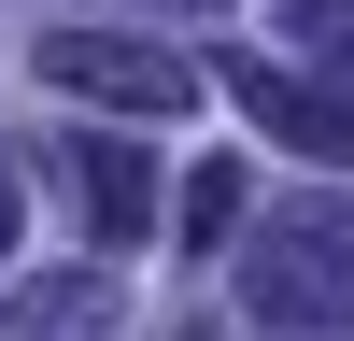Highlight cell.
Instances as JSON below:
<instances>
[{"mask_svg": "<svg viewBox=\"0 0 354 341\" xmlns=\"http://www.w3.org/2000/svg\"><path fill=\"white\" fill-rule=\"evenodd\" d=\"M227 227H241V170H227V157H213V170H198V185H185V242H198V256H213V242H227Z\"/></svg>", "mask_w": 354, "mask_h": 341, "instance_id": "cell-7", "label": "cell"}, {"mask_svg": "<svg viewBox=\"0 0 354 341\" xmlns=\"http://www.w3.org/2000/svg\"><path fill=\"white\" fill-rule=\"evenodd\" d=\"M113 327V256H85V270H43L0 299V341H100Z\"/></svg>", "mask_w": 354, "mask_h": 341, "instance_id": "cell-5", "label": "cell"}, {"mask_svg": "<svg viewBox=\"0 0 354 341\" xmlns=\"http://www.w3.org/2000/svg\"><path fill=\"white\" fill-rule=\"evenodd\" d=\"M241 299L270 313L283 341H354V199H298V213L255 227Z\"/></svg>", "mask_w": 354, "mask_h": 341, "instance_id": "cell-1", "label": "cell"}, {"mask_svg": "<svg viewBox=\"0 0 354 341\" xmlns=\"http://www.w3.org/2000/svg\"><path fill=\"white\" fill-rule=\"evenodd\" d=\"M283 43L312 57V85H340V100H354V0H283Z\"/></svg>", "mask_w": 354, "mask_h": 341, "instance_id": "cell-6", "label": "cell"}, {"mask_svg": "<svg viewBox=\"0 0 354 341\" xmlns=\"http://www.w3.org/2000/svg\"><path fill=\"white\" fill-rule=\"evenodd\" d=\"M0 256H15V142H0Z\"/></svg>", "mask_w": 354, "mask_h": 341, "instance_id": "cell-8", "label": "cell"}, {"mask_svg": "<svg viewBox=\"0 0 354 341\" xmlns=\"http://www.w3.org/2000/svg\"><path fill=\"white\" fill-rule=\"evenodd\" d=\"M227 100H241L255 128L283 142V157H326V170H354V100H340V85L283 71V57H227Z\"/></svg>", "mask_w": 354, "mask_h": 341, "instance_id": "cell-3", "label": "cell"}, {"mask_svg": "<svg viewBox=\"0 0 354 341\" xmlns=\"http://www.w3.org/2000/svg\"><path fill=\"white\" fill-rule=\"evenodd\" d=\"M43 85H71L85 114H198V71L170 43H113V28H43Z\"/></svg>", "mask_w": 354, "mask_h": 341, "instance_id": "cell-2", "label": "cell"}, {"mask_svg": "<svg viewBox=\"0 0 354 341\" xmlns=\"http://www.w3.org/2000/svg\"><path fill=\"white\" fill-rule=\"evenodd\" d=\"M170 15H198V0H170Z\"/></svg>", "mask_w": 354, "mask_h": 341, "instance_id": "cell-9", "label": "cell"}, {"mask_svg": "<svg viewBox=\"0 0 354 341\" xmlns=\"http://www.w3.org/2000/svg\"><path fill=\"white\" fill-rule=\"evenodd\" d=\"M57 185H71V213H85L100 256H128L142 227H156V157H128L113 128H71V142H57Z\"/></svg>", "mask_w": 354, "mask_h": 341, "instance_id": "cell-4", "label": "cell"}]
</instances>
